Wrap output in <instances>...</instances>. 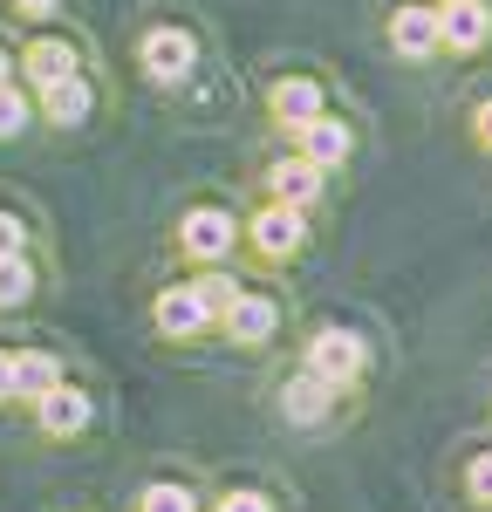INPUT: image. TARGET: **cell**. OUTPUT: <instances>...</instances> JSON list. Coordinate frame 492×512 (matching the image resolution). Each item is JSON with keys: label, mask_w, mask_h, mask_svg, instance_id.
Instances as JSON below:
<instances>
[{"label": "cell", "mask_w": 492, "mask_h": 512, "mask_svg": "<svg viewBox=\"0 0 492 512\" xmlns=\"http://www.w3.org/2000/svg\"><path fill=\"white\" fill-rule=\"evenodd\" d=\"M465 492H472L479 506H492V451H486V458H472V465H465Z\"/></svg>", "instance_id": "21"}, {"label": "cell", "mask_w": 492, "mask_h": 512, "mask_svg": "<svg viewBox=\"0 0 492 512\" xmlns=\"http://www.w3.org/2000/svg\"><path fill=\"white\" fill-rule=\"evenodd\" d=\"M21 219H14V212H0V260H7V253H21Z\"/></svg>", "instance_id": "22"}, {"label": "cell", "mask_w": 492, "mask_h": 512, "mask_svg": "<svg viewBox=\"0 0 492 512\" xmlns=\"http://www.w3.org/2000/svg\"><path fill=\"white\" fill-rule=\"evenodd\" d=\"M192 294H199L205 321H219V315H226V308H233V294H240V287H233V280H226V274H205L199 287H192Z\"/></svg>", "instance_id": "18"}, {"label": "cell", "mask_w": 492, "mask_h": 512, "mask_svg": "<svg viewBox=\"0 0 492 512\" xmlns=\"http://www.w3.org/2000/svg\"><path fill=\"white\" fill-rule=\"evenodd\" d=\"M178 239H185V253H192V260H226V253H233V212L199 205V212H185Z\"/></svg>", "instance_id": "2"}, {"label": "cell", "mask_w": 492, "mask_h": 512, "mask_svg": "<svg viewBox=\"0 0 492 512\" xmlns=\"http://www.w3.org/2000/svg\"><path fill=\"white\" fill-rule=\"evenodd\" d=\"M274 117L301 130L308 117H322V89H315V82H301V76H294V82H281V89H274Z\"/></svg>", "instance_id": "14"}, {"label": "cell", "mask_w": 492, "mask_h": 512, "mask_svg": "<svg viewBox=\"0 0 492 512\" xmlns=\"http://www.w3.org/2000/svg\"><path fill=\"white\" fill-rule=\"evenodd\" d=\"M41 110H48L55 123H82V117H89V82H82V76L41 82Z\"/></svg>", "instance_id": "12"}, {"label": "cell", "mask_w": 492, "mask_h": 512, "mask_svg": "<svg viewBox=\"0 0 492 512\" xmlns=\"http://www.w3.org/2000/svg\"><path fill=\"white\" fill-rule=\"evenodd\" d=\"M492 35L486 0H445L438 7V48H479Z\"/></svg>", "instance_id": "3"}, {"label": "cell", "mask_w": 492, "mask_h": 512, "mask_svg": "<svg viewBox=\"0 0 492 512\" xmlns=\"http://www.w3.org/2000/svg\"><path fill=\"white\" fill-rule=\"evenodd\" d=\"M158 328L164 335H199L205 328V308L192 287H171V294H158Z\"/></svg>", "instance_id": "13"}, {"label": "cell", "mask_w": 492, "mask_h": 512, "mask_svg": "<svg viewBox=\"0 0 492 512\" xmlns=\"http://www.w3.org/2000/svg\"><path fill=\"white\" fill-rule=\"evenodd\" d=\"M0 82H7V55H0Z\"/></svg>", "instance_id": "27"}, {"label": "cell", "mask_w": 492, "mask_h": 512, "mask_svg": "<svg viewBox=\"0 0 492 512\" xmlns=\"http://www.w3.org/2000/svg\"><path fill=\"white\" fill-rule=\"evenodd\" d=\"M35 417H41V431H48V437H76L82 424H89V396L69 390V383H55V390L35 396Z\"/></svg>", "instance_id": "5"}, {"label": "cell", "mask_w": 492, "mask_h": 512, "mask_svg": "<svg viewBox=\"0 0 492 512\" xmlns=\"http://www.w3.org/2000/svg\"><path fill=\"white\" fill-rule=\"evenodd\" d=\"M28 76H35V82L76 76V48H69V41H35V48H28Z\"/></svg>", "instance_id": "16"}, {"label": "cell", "mask_w": 492, "mask_h": 512, "mask_svg": "<svg viewBox=\"0 0 492 512\" xmlns=\"http://www.w3.org/2000/svg\"><path fill=\"white\" fill-rule=\"evenodd\" d=\"M328 403H335V383H328V376H315V369H308V376H294V383H287V396H281V410L294 417V424H322Z\"/></svg>", "instance_id": "9"}, {"label": "cell", "mask_w": 492, "mask_h": 512, "mask_svg": "<svg viewBox=\"0 0 492 512\" xmlns=\"http://www.w3.org/2000/svg\"><path fill=\"white\" fill-rule=\"evenodd\" d=\"M144 512H199V506H192L185 485H151V492H144Z\"/></svg>", "instance_id": "20"}, {"label": "cell", "mask_w": 492, "mask_h": 512, "mask_svg": "<svg viewBox=\"0 0 492 512\" xmlns=\"http://www.w3.org/2000/svg\"><path fill=\"white\" fill-rule=\"evenodd\" d=\"M14 7H21V14H55L62 0H14Z\"/></svg>", "instance_id": "26"}, {"label": "cell", "mask_w": 492, "mask_h": 512, "mask_svg": "<svg viewBox=\"0 0 492 512\" xmlns=\"http://www.w3.org/2000/svg\"><path fill=\"white\" fill-rule=\"evenodd\" d=\"M267 192L281 198V205H315V192H322V164H308V158H281L274 171H267Z\"/></svg>", "instance_id": "7"}, {"label": "cell", "mask_w": 492, "mask_h": 512, "mask_svg": "<svg viewBox=\"0 0 492 512\" xmlns=\"http://www.w3.org/2000/svg\"><path fill=\"white\" fill-rule=\"evenodd\" d=\"M363 335H349V328H322L315 342H308V369L315 376H328V383H349V376H363Z\"/></svg>", "instance_id": "1"}, {"label": "cell", "mask_w": 492, "mask_h": 512, "mask_svg": "<svg viewBox=\"0 0 492 512\" xmlns=\"http://www.w3.org/2000/svg\"><path fill=\"white\" fill-rule=\"evenodd\" d=\"M479 144H486V151H492V96H486V103H479Z\"/></svg>", "instance_id": "24"}, {"label": "cell", "mask_w": 492, "mask_h": 512, "mask_svg": "<svg viewBox=\"0 0 492 512\" xmlns=\"http://www.w3.org/2000/svg\"><path fill=\"white\" fill-rule=\"evenodd\" d=\"M55 383H62L55 355H41V349L14 355V396H41V390H55Z\"/></svg>", "instance_id": "15"}, {"label": "cell", "mask_w": 492, "mask_h": 512, "mask_svg": "<svg viewBox=\"0 0 492 512\" xmlns=\"http://www.w3.org/2000/svg\"><path fill=\"white\" fill-rule=\"evenodd\" d=\"M219 512H267V499H260V492H226Z\"/></svg>", "instance_id": "23"}, {"label": "cell", "mask_w": 492, "mask_h": 512, "mask_svg": "<svg viewBox=\"0 0 492 512\" xmlns=\"http://www.w3.org/2000/svg\"><path fill=\"white\" fill-rule=\"evenodd\" d=\"M192 55H199V48H192L185 28H151V35H144V69H151L158 82L192 76Z\"/></svg>", "instance_id": "4"}, {"label": "cell", "mask_w": 492, "mask_h": 512, "mask_svg": "<svg viewBox=\"0 0 492 512\" xmlns=\"http://www.w3.org/2000/svg\"><path fill=\"white\" fill-rule=\"evenodd\" d=\"M301 233H308L301 205H281V198H274V212H260V219H253V246H260V253H274V260H287V253L301 246Z\"/></svg>", "instance_id": "6"}, {"label": "cell", "mask_w": 492, "mask_h": 512, "mask_svg": "<svg viewBox=\"0 0 492 512\" xmlns=\"http://www.w3.org/2000/svg\"><path fill=\"white\" fill-rule=\"evenodd\" d=\"M390 41H397V55H431L438 48V7H397V21H390Z\"/></svg>", "instance_id": "8"}, {"label": "cell", "mask_w": 492, "mask_h": 512, "mask_svg": "<svg viewBox=\"0 0 492 512\" xmlns=\"http://www.w3.org/2000/svg\"><path fill=\"white\" fill-rule=\"evenodd\" d=\"M301 158L322 164V171H328V164H342V158H349V130H342L335 117H308V123H301Z\"/></svg>", "instance_id": "10"}, {"label": "cell", "mask_w": 492, "mask_h": 512, "mask_svg": "<svg viewBox=\"0 0 492 512\" xmlns=\"http://www.w3.org/2000/svg\"><path fill=\"white\" fill-rule=\"evenodd\" d=\"M0 396H14V355H0Z\"/></svg>", "instance_id": "25"}, {"label": "cell", "mask_w": 492, "mask_h": 512, "mask_svg": "<svg viewBox=\"0 0 492 512\" xmlns=\"http://www.w3.org/2000/svg\"><path fill=\"white\" fill-rule=\"evenodd\" d=\"M28 117H35V110H28V96L0 82V137H14V130H28Z\"/></svg>", "instance_id": "19"}, {"label": "cell", "mask_w": 492, "mask_h": 512, "mask_svg": "<svg viewBox=\"0 0 492 512\" xmlns=\"http://www.w3.org/2000/svg\"><path fill=\"white\" fill-rule=\"evenodd\" d=\"M28 287H35V274H28V260H21V253H7V260H0V308L28 301Z\"/></svg>", "instance_id": "17"}, {"label": "cell", "mask_w": 492, "mask_h": 512, "mask_svg": "<svg viewBox=\"0 0 492 512\" xmlns=\"http://www.w3.org/2000/svg\"><path fill=\"white\" fill-rule=\"evenodd\" d=\"M226 328H233V335H240V342H267V335H274V301H260V294H233V308H226Z\"/></svg>", "instance_id": "11"}]
</instances>
